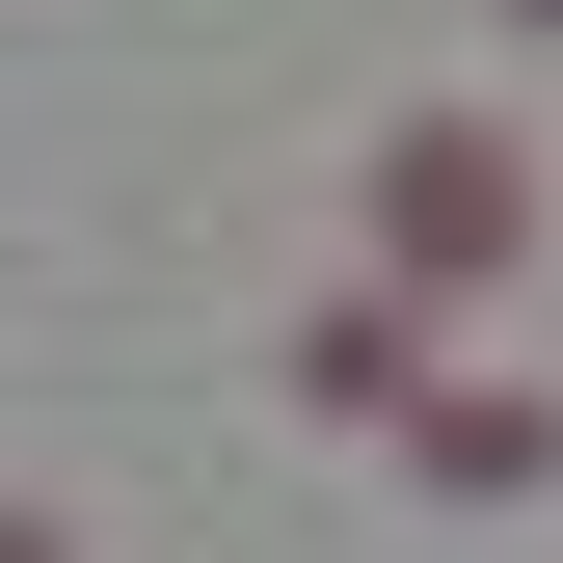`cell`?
<instances>
[{
  "mask_svg": "<svg viewBox=\"0 0 563 563\" xmlns=\"http://www.w3.org/2000/svg\"><path fill=\"white\" fill-rule=\"evenodd\" d=\"M376 216H402V268H483V242H510V134H402Z\"/></svg>",
  "mask_w": 563,
  "mask_h": 563,
  "instance_id": "obj_1",
  "label": "cell"
}]
</instances>
